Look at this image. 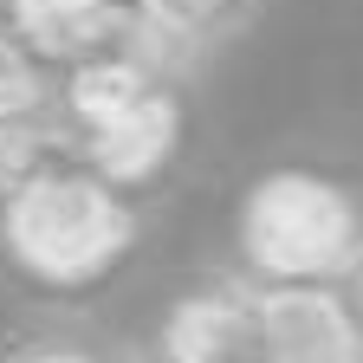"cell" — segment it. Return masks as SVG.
Segmentation results:
<instances>
[{
    "instance_id": "cell-1",
    "label": "cell",
    "mask_w": 363,
    "mask_h": 363,
    "mask_svg": "<svg viewBox=\"0 0 363 363\" xmlns=\"http://www.w3.org/2000/svg\"><path fill=\"white\" fill-rule=\"evenodd\" d=\"M143 240V208L130 189L72 156L59 136L33 143L0 195V253L26 286L78 298L104 286Z\"/></svg>"
},
{
    "instance_id": "cell-2",
    "label": "cell",
    "mask_w": 363,
    "mask_h": 363,
    "mask_svg": "<svg viewBox=\"0 0 363 363\" xmlns=\"http://www.w3.org/2000/svg\"><path fill=\"white\" fill-rule=\"evenodd\" d=\"M52 136L117 189H156L189 136V65H175L156 45L59 65Z\"/></svg>"
},
{
    "instance_id": "cell-3",
    "label": "cell",
    "mask_w": 363,
    "mask_h": 363,
    "mask_svg": "<svg viewBox=\"0 0 363 363\" xmlns=\"http://www.w3.org/2000/svg\"><path fill=\"white\" fill-rule=\"evenodd\" d=\"M363 240V195L318 162H272L234 208V272L253 286L337 279Z\"/></svg>"
},
{
    "instance_id": "cell-4",
    "label": "cell",
    "mask_w": 363,
    "mask_h": 363,
    "mask_svg": "<svg viewBox=\"0 0 363 363\" xmlns=\"http://www.w3.org/2000/svg\"><path fill=\"white\" fill-rule=\"evenodd\" d=\"M253 363H363L331 279L253 286Z\"/></svg>"
},
{
    "instance_id": "cell-5",
    "label": "cell",
    "mask_w": 363,
    "mask_h": 363,
    "mask_svg": "<svg viewBox=\"0 0 363 363\" xmlns=\"http://www.w3.org/2000/svg\"><path fill=\"white\" fill-rule=\"evenodd\" d=\"M0 20H7L45 65H78V59L130 52V45H156V33H150L136 0H0Z\"/></svg>"
},
{
    "instance_id": "cell-6",
    "label": "cell",
    "mask_w": 363,
    "mask_h": 363,
    "mask_svg": "<svg viewBox=\"0 0 363 363\" xmlns=\"http://www.w3.org/2000/svg\"><path fill=\"white\" fill-rule=\"evenodd\" d=\"M150 363H253V279L227 266L189 286L162 311Z\"/></svg>"
},
{
    "instance_id": "cell-7",
    "label": "cell",
    "mask_w": 363,
    "mask_h": 363,
    "mask_svg": "<svg viewBox=\"0 0 363 363\" xmlns=\"http://www.w3.org/2000/svg\"><path fill=\"white\" fill-rule=\"evenodd\" d=\"M136 7H143V20L169 59L195 65V59L220 52V45H234L266 13V0H136Z\"/></svg>"
},
{
    "instance_id": "cell-8",
    "label": "cell",
    "mask_w": 363,
    "mask_h": 363,
    "mask_svg": "<svg viewBox=\"0 0 363 363\" xmlns=\"http://www.w3.org/2000/svg\"><path fill=\"white\" fill-rule=\"evenodd\" d=\"M52 104H59V65H45L0 20V136H20V143L52 136Z\"/></svg>"
},
{
    "instance_id": "cell-9",
    "label": "cell",
    "mask_w": 363,
    "mask_h": 363,
    "mask_svg": "<svg viewBox=\"0 0 363 363\" xmlns=\"http://www.w3.org/2000/svg\"><path fill=\"white\" fill-rule=\"evenodd\" d=\"M0 363H111V357L72 331H33V337H13L0 350Z\"/></svg>"
},
{
    "instance_id": "cell-10",
    "label": "cell",
    "mask_w": 363,
    "mask_h": 363,
    "mask_svg": "<svg viewBox=\"0 0 363 363\" xmlns=\"http://www.w3.org/2000/svg\"><path fill=\"white\" fill-rule=\"evenodd\" d=\"M337 298H344V318H350V331H357V350H363V240L350 247V259L337 266Z\"/></svg>"
},
{
    "instance_id": "cell-11",
    "label": "cell",
    "mask_w": 363,
    "mask_h": 363,
    "mask_svg": "<svg viewBox=\"0 0 363 363\" xmlns=\"http://www.w3.org/2000/svg\"><path fill=\"white\" fill-rule=\"evenodd\" d=\"M45 143V136H39ZM33 156V143H20V136H0V195H7V182H13V169Z\"/></svg>"
}]
</instances>
